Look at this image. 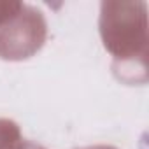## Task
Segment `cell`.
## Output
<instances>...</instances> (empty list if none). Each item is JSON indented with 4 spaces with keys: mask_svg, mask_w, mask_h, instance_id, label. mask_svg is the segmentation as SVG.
<instances>
[]
</instances>
